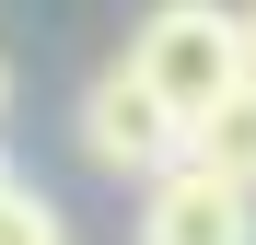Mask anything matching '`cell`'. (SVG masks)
Here are the masks:
<instances>
[{"mask_svg": "<svg viewBox=\"0 0 256 245\" xmlns=\"http://www.w3.org/2000/svg\"><path fill=\"white\" fill-rule=\"evenodd\" d=\"M82 163H105V175H163V163H186V117L163 105V94H140L128 70H94V94H82Z\"/></svg>", "mask_w": 256, "mask_h": 245, "instance_id": "cell-2", "label": "cell"}, {"mask_svg": "<svg viewBox=\"0 0 256 245\" xmlns=\"http://www.w3.org/2000/svg\"><path fill=\"white\" fill-rule=\"evenodd\" d=\"M186 163L256 198V82H233V94H210V105L186 117Z\"/></svg>", "mask_w": 256, "mask_h": 245, "instance_id": "cell-4", "label": "cell"}, {"mask_svg": "<svg viewBox=\"0 0 256 245\" xmlns=\"http://www.w3.org/2000/svg\"><path fill=\"white\" fill-rule=\"evenodd\" d=\"M116 70L140 82V94H163L175 117H198L210 94H233V82H244V47H233V0H152Z\"/></svg>", "mask_w": 256, "mask_h": 245, "instance_id": "cell-1", "label": "cell"}, {"mask_svg": "<svg viewBox=\"0 0 256 245\" xmlns=\"http://www.w3.org/2000/svg\"><path fill=\"white\" fill-rule=\"evenodd\" d=\"M0 117H12V59H0Z\"/></svg>", "mask_w": 256, "mask_h": 245, "instance_id": "cell-7", "label": "cell"}, {"mask_svg": "<svg viewBox=\"0 0 256 245\" xmlns=\"http://www.w3.org/2000/svg\"><path fill=\"white\" fill-rule=\"evenodd\" d=\"M0 175H12V163H0Z\"/></svg>", "mask_w": 256, "mask_h": 245, "instance_id": "cell-8", "label": "cell"}, {"mask_svg": "<svg viewBox=\"0 0 256 245\" xmlns=\"http://www.w3.org/2000/svg\"><path fill=\"white\" fill-rule=\"evenodd\" d=\"M0 245H70L58 198H47V187H24V175H0Z\"/></svg>", "mask_w": 256, "mask_h": 245, "instance_id": "cell-5", "label": "cell"}, {"mask_svg": "<svg viewBox=\"0 0 256 245\" xmlns=\"http://www.w3.org/2000/svg\"><path fill=\"white\" fill-rule=\"evenodd\" d=\"M140 245H256V198L198 175V163H163L140 198Z\"/></svg>", "mask_w": 256, "mask_h": 245, "instance_id": "cell-3", "label": "cell"}, {"mask_svg": "<svg viewBox=\"0 0 256 245\" xmlns=\"http://www.w3.org/2000/svg\"><path fill=\"white\" fill-rule=\"evenodd\" d=\"M233 47H244V82H256V0H244V12H233Z\"/></svg>", "mask_w": 256, "mask_h": 245, "instance_id": "cell-6", "label": "cell"}]
</instances>
